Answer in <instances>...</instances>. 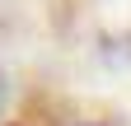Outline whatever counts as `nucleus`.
<instances>
[{"mask_svg": "<svg viewBox=\"0 0 131 126\" xmlns=\"http://www.w3.org/2000/svg\"><path fill=\"white\" fill-rule=\"evenodd\" d=\"M84 126H103V121H84Z\"/></svg>", "mask_w": 131, "mask_h": 126, "instance_id": "f03ea898", "label": "nucleus"}, {"mask_svg": "<svg viewBox=\"0 0 131 126\" xmlns=\"http://www.w3.org/2000/svg\"><path fill=\"white\" fill-rule=\"evenodd\" d=\"M5 103H9V70L0 66V112H5Z\"/></svg>", "mask_w": 131, "mask_h": 126, "instance_id": "f257e3e1", "label": "nucleus"}]
</instances>
